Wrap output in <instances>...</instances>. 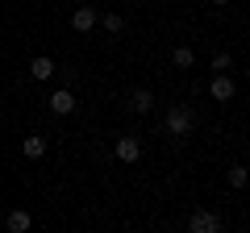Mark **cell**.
Masks as SVG:
<instances>
[{
    "instance_id": "6da1fadb",
    "label": "cell",
    "mask_w": 250,
    "mask_h": 233,
    "mask_svg": "<svg viewBox=\"0 0 250 233\" xmlns=\"http://www.w3.org/2000/svg\"><path fill=\"white\" fill-rule=\"evenodd\" d=\"M192 125H196V113H192V104H184V100H175V104L163 113V134H171V137H188Z\"/></svg>"
},
{
    "instance_id": "7a4b0ae2",
    "label": "cell",
    "mask_w": 250,
    "mask_h": 233,
    "mask_svg": "<svg viewBox=\"0 0 250 233\" xmlns=\"http://www.w3.org/2000/svg\"><path fill=\"white\" fill-rule=\"evenodd\" d=\"M225 221L221 213H213V208H192V216H188V233H221Z\"/></svg>"
},
{
    "instance_id": "3957f363",
    "label": "cell",
    "mask_w": 250,
    "mask_h": 233,
    "mask_svg": "<svg viewBox=\"0 0 250 233\" xmlns=\"http://www.w3.org/2000/svg\"><path fill=\"white\" fill-rule=\"evenodd\" d=\"M113 154H117V162H125V167H134V162L142 158V142H138L134 134H125V137H117Z\"/></svg>"
},
{
    "instance_id": "277c9868",
    "label": "cell",
    "mask_w": 250,
    "mask_h": 233,
    "mask_svg": "<svg viewBox=\"0 0 250 233\" xmlns=\"http://www.w3.org/2000/svg\"><path fill=\"white\" fill-rule=\"evenodd\" d=\"M46 104H50L54 116H67V113H75V104H80V100H75L71 88H54L50 96H46Z\"/></svg>"
},
{
    "instance_id": "5b68a950",
    "label": "cell",
    "mask_w": 250,
    "mask_h": 233,
    "mask_svg": "<svg viewBox=\"0 0 250 233\" xmlns=\"http://www.w3.org/2000/svg\"><path fill=\"white\" fill-rule=\"evenodd\" d=\"M125 108H129V113H138V116L154 113V92H150V88H134L129 96H125Z\"/></svg>"
},
{
    "instance_id": "8992f818",
    "label": "cell",
    "mask_w": 250,
    "mask_h": 233,
    "mask_svg": "<svg viewBox=\"0 0 250 233\" xmlns=\"http://www.w3.org/2000/svg\"><path fill=\"white\" fill-rule=\"evenodd\" d=\"M96 25H100V13L92 9V4H80V9L71 13V29L75 34H92Z\"/></svg>"
},
{
    "instance_id": "52a82bcc",
    "label": "cell",
    "mask_w": 250,
    "mask_h": 233,
    "mask_svg": "<svg viewBox=\"0 0 250 233\" xmlns=\"http://www.w3.org/2000/svg\"><path fill=\"white\" fill-rule=\"evenodd\" d=\"M233 92H238V83H233L229 75H213V79H208V96H213L217 104H229Z\"/></svg>"
},
{
    "instance_id": "ba28073f",
    "label": "cell",
    "mask_w": 250,
    "mask_h": 233,
    "mask_svg": "<svg viewBox=\"0 0 250 233\" xmlns=\"http://www.w3.org/2000/svg\"><path fill=\"white\" fill-rule=\"evenodd\" d=\"M46 150H50V142H46L42 134H25V142H21V154H25L29 162H38V158H46Z\"/></svg>"
},
{
    "instance_id": "9c48e42d",
    "label": "cell",
    "mask_w": 250,
    "mask_h": 233,
    "mask_svg": "<svg viewBox=\"0 0 250 233\" xmlns=\"http://www.w3.org/2000/svg\"><path fill=\"white\" fill-rule=\"evenodd\" d=\"M29 225H34V216H29L25 208H13V213H4V233H29Z\"/></svg>"
},
{
    "instance_id": "30bf717a",
    "label": "cell",
    "mask_w": 250,
    "mask_h": 233,
    "mask_svg": "<svg viewBox=\"0 0 250 233\" xmlns=\"http://www.w3.org/2000/svg\"><path fill=\"white\" fill-rule=\"evenodd\" d=\"M54 71H59V63H54L50 54H38L34 63H29V75H34V79H50Z\"/></svg>"
},
{
    "instance_id": "8fae6325",
    "label": "cell",
    "mask_w": 250,
    "mask_h": 233,
    "mask_svg": "<svg viewBox=\"0 0 250 233\" xmlns=\"http://www.w3.org/2000/svg\"><path fill=\"white\" fill-rule=\"evenodd\" d=\"M171 63H175L179 71H192V67H196V50H192V46H175V50H171Z\"/></svg>"
},
{
    "instance_id": "7c38bea8",
    "label": "cell",
    "mask_w": 250,
    "mask_h": 233,
    "mask_svg": "<svg viewBox=\"0 0 250 233\" xmlns=\"http://www.w3.org/2000/svg\"><path fill=\"white\" fill-rule=\"evenodd\" d=\"M100 25H104L108 34H125V17H121V13H104V17H100Z\"/></svg>"
},
{
    "instance_id": "4fadbf2b",
    "label": "cell",
    "mask_w": 250,
    "mask_h": 233,
    "mask_svg": "<svg viewBox=\"0 0 250 233\" xmlns=\"http://www.w3.org/2000/svg\"><path fill=\"white\" fill-rule=\"evenodd\" d=\"M229 188H246V167H242V162H233V167H229Z\"/></svg>"
},
{
    "instance_id": "5bb4252c",
    "label": "cell",
    "mask_w": 250,
    "mask_h": 233,
    "mask_svg": "<svg viewBox=\"0 0 250 233\" xmlns=\"http://www.w3.org/2000/svg\"><path fill=\"white\" fill-rule=\"evenodd\" d=\"M229 67H233L229 54H213V75H229Z\"/></svg>"
},
{
    "instance_id": "9a60e30c",
    "label": "cell",
    "mask_w": 250,
    "mask_h": 233,
    "mask_svg": "<svg viewBox=\"0 0 250 233\" xmlns=\"http://www.w3.org/2000/svg\"><path fill=\"white\" fill-rule=\"evenodd\" d=\"M213 4H217V9H225V4H233V0H213Z\"/></svg>"
},
{
    "instance_id": "2e32d148",
    "label": "cell",
    "mask_w": 250,
    "mask_h": 233,
    "mask_svg": "<svg viewBox=\"0 0 250 233\" xmlns=\"http://www.w3.org/2000/svg\"><path fill=\"white\" fill-rule=\"evenodd\" d=\"M0 229H4V213H0Z\"/></svg>"
}]
</instances>
